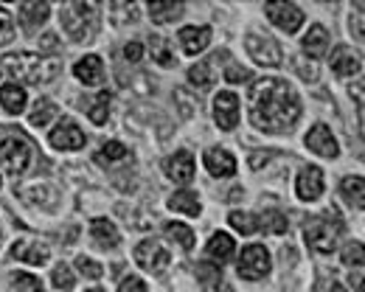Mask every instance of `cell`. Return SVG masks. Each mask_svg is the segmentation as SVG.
Instances as JSON below:
<instances>
[{
  "label": "cell",
  "instance_id": "9a60e30c",
  "mask_svg": "<svg viewBox=\"0 0 365 292\" xmlns=\"http://www.w3.org/2000/svg\"><path fill=\"white\" fill-rule=\"evenodd\" d=\"M163 172L169 174V180H175V183H188L191 177H194V157H191V152H175V155H169L166 160H163Z\"/></svg>",
  "mask_w": 365,
  "mask_h": 292
},
{
  "label": "cell",
  "instance_id": "e575fe53",
  "mask_svg": "<svg viewBox=\"0 0 365 292\" xmlns=\"http://www.w3.org/2000/svg\"><path fill=\"white\" fill-rule=\"evenodd\" d=\"M101 163H118V160H124V157H130V152H127V146L118 144V141H110V144H104L98 149V155H96Z\"/></svg>",
  "mask_w": 365,
  "mask_h": 292
},
{
  "label": "cell",
  "instance_id": "5b68a950",
  "mask_svg": "<svg viewBox=\"0 0 365 292\" xmlns=\"http://www.w3.org/2000/svg\"><path fill=\"white\" fill-rule=\"evenodd\" d=\"M340 236H343V222L337 219V214H323L307 222V242L318 253H334Z\"/></svg>",
  "mask_w": 365,
  "mask_h": 292
},
{
  "label": "cell",
  "instance_id": "484cf974",
  "mask_svg": "<svg viewBox=\"0 0 365 292\" xmlns=\"http://www.w3.org/2000/svg\"><path fill=\"white\" fill-rule=\"evenodd\" d=\"M169 208L172 211H180V214H188V217H200V211H202L200 197L194 194V192H185V189L169 197Z\"/></svg>",
  "mask_w": 365,
  "mask_h": 292
},
{
  "label": "cell",
  "instance_id": "4fadbf2b",
  "mask_svg": "<svg viewBox=\"0 0 365 292\" xmlns=\"http://www.w3.org/2000/svg\"><path fill=\"white\" fill-rule=\"evenodd\" d=\"M17 14H20V23H23V28H26V34H34V31L48 20L51 6H48L46 0H23V3L17 6Z\"/></svg>",
  "mask_w": 365,
  "mask_h": 292
},
{
  "label": "cell",
  "instance_id": "f1b7e54d",
  "mask_svg": "<svg viewBox=\"0 0 365 292\" xmlns=\"http://www.w3.org/2000/svg\"><path fill=\"white\" fill-rule=\"evenodd\" d=\"M340 192H343V197H346L351 205H357V208H363V205H365V183H363V177H346V180L340 183Z\"/></svg>",
  "mask_w": 365,
  "mask_h": 292
},
{
  "label": "cell",
  "instance_id": "603a6c76",
  "mask_svg": "<svg viewBox=\"0 0 365 292\" xmlns=\"http://www.w3.org/2000/svg\"><path fill=\"white\" fill-rule=\"evenodd\" d=\"M26 101H29V96H26V90H23L20 85L9 82V85L0 88V104H3L6 113H11V115L23 113V110H26Z\"/></svg>",
  "mask_w": 365,
  "mask_h": 292
},
{
  "label": "cell",
  "instance_id": "8992f818",
  "mask_svg": "<svg viewBox=\"0 0 365 292\" xmlns=\"http://www.w3.org/2000/svg\"><path fill=\"white\" fill-rule=\"evenodd\" d=\"M270 267H273V259H270V253H267L264 244H247L242 250V256H239V276L247 278V281L267 278Z\"/></svg>",
  "mask_w": 365,
  "mask_h": 292
},
{
  "label": "cell",
  "instance_id": "ffe728a7",
  "mask_svg": "<svg viewBox=\"0 0 365 292\" xmlns=\"http://www.w3.org/2000/svg\"><path fill=\"white\" fill-rule=\"evenodd\" d=\"M91 236L101 250H115L118 242H121L118 228H115L110 219H104V217H98V219H93L91 222Z\"/></svg>",
  "mask_w": 365,
  "mask_h": 292
},
{
  "label": "cell",
  "instance_id": "ac0fdd59",
  "mask_svg": "<svg viewBox=\"0 0 365 292\" xmlns=\"http://www.w3.org/2000/svg\"><path fill=\"white\" fill-rule=\"evenodd\" d=\"M180 46L188 56H197L211 46V28L208 26H185L180 28Z\"/></svg>",
  "mask_w": 365,
  "mask_h": 292
},
{
  "label": "cell",
  "instance_id": "8d00e7d4",
  "mask_svg": "<svg viewBox=\"0 0 365 292\" xmlns=\"http://www.w3.org/2000/svg\"><path fill=\"white\" fill-rule=\"evenodd\" d=\"M11 284L17 287V292H43V281L37 276H31V273H14Z\"/></svg>",
  "mask_w": 365,
  "mask_h": 292
},
{
  "label": "cell",
  "instance_id": "8fae6325",
  "mask_svg": "<svg viewBox=\"0 0 365 292\" xmlns=\"http://www.w3.org/2000/svg\"><path fill=\"white\" fill-rule=\"evenodd\" d=\"M214 118L220 130H233L239 124V96L233 90H220V96L214 101Z\"/></svg>",
  "mask_w": 365,
  "mask_h": 292
},
{
  "label": "cell",
  "instance_id": "52a82bcc",
  "mask_svg": "<svg viewBox=\"0 0 365 292\" xmlns=\"http://www.w3.org/2000/svg\"><path fill=\"white\" fill-rule=\"evenodd\" d=\"M135 261L140 270H146V273H152V276H160V273L169 267L172 256H169V250L160 242L143 239V242H138V247H135Z\"/></svg>",
  "mask_w": 365,
  "mask_h": 292
},
{
  "label": "cell",
  "instance_id": "277c9868",
  "mask_svg": "<svg viewBox=\"0 0 365 292\" xmlns=\"http://www.w3.org/2000/svg\"><path fill=\"white\" fill-rule=\"evenodd\" d=\"M59 20H62V28L68 31V37L73 43H88L96 34V20H98V6L91 0H73V3H65L62 11H59Z\"/></svg>",
  "mask_w": 365,
  "mask_h": 292
},
{
  "label": "cell",
  "instance_id": "7bdbcfd3",
  "mask_svg": "<svg viewBox=\"0 0 365 292\" xmlns=\"http://www.w3.org/2000/svg\"><path fill=\"white\" fill-rule=\"evenodd\" d=\"M118 292H146V284H143L138 276H130V278H121Z\"/></svg>",
  "mask_w": 365,
  "mask_h": 292
},
{
  "label": "cell",
  "instance_id": "d6a6232c",
  "mask_svg": "<svg viewBox=\"0 0 365 292\" xmlns=\"http://www.w3.org/2000/svg\"><path fill=\"white\" fill-rule=\"evenodd\" d=\"M228 222L242 234V236H253V234L259 231V219H256L253 214H247V211H233L228 217Z\"/></svg>",
  "mask_w": 365,
  "mask_h": 292
},
{
  "label": "cell",
  "instance_id": "ba28073f",
  "mask_svg": "<svg viewBox=\"0 0 365 292\" xmlns=\"http://www.w3.org/2000/svg\"><path fill=\"white\" fill-rule=\"evenodd\" d=\"M245 48L253 56L256 65H264V68H275V65H281V59H284L281 46L275 43L273 37H267V34H247Z\"/></svg>",
  "mask_w": 365,
  "mask_h": 292
},
{
  "label": "cell",
  "instance_id": "5bb4252c",
  "mask_svg": "<svg viewBox=\"0 0 365 292\" xmlns=\"http://www.w3.org/2000/svg\"><path fill=\"white\" fill-rule=\"evenodd\" d=\"M48 256H51V250L40 239H17L11 244V259L26 261V264H37L40 267V264L48 261Z\"/></svg>",
  "mask_w": 365,
  "mask_h": 292
},
{
  "label": "cell",
  "instance_id": "4dcf8cb0",
  "mask_svg": "<svg viewBox=\"0 0 365 292\" xmlns=\"http://www.w3.org/2000/svg\"><path fill=\"white\" fill-rule=\"evenodd\" d=\"M110 101L113 96L107 93V90H101L98 96L93 98L91 110H88V115H91V121L96 127H101V124H107V118H110Z\"/></svg>",
  "mask_w": 365,
  "mask_h": 292
},
{
  "label": "cell",
  "instance_id": "d590c367",
  "mask_svg": "<svg viewBox=\"0 0 365 292\" xmlns=\"http://www.w3.org/2000/svg\"><path fill=\"white\" fill-rule=\"evenodd\" d=\"M51 278H53V287H56V290H62V292H68V290H73V287H76V276H73V270H71L68 264H56Z\"/></svg>",
  "mask_w": 365,
  "mask_h": 292
},
{
  "label": "cell",
  "instance_id": "6da1fadb",
  "mask_svg": "<svg viewBox=\"0 0 365 292\" xmlns=\"http://www.w3.org/2000/svg\"><path fill=\"white\" fill-rule=\"evenodd\" d=\"M250 121L262 132H287L301 118V98L287 79L264 76L250 85L247 93Z\"/></svg>",
  "mask_w": 365,
  "mask_h": 292
},
{
  "label": "cell",
  "instance_id": "9c48e42d",
  "mask_svg": "<svg viewBox=\"0 0 365 292\" xmlns=\"http://www.w3.org/2000/svg\"><path fill=\"white\" fill-rule=\"evenodd\" d=\"M264 14L270 17V23L278 26L281 31L287 34H295L301 26H304V11L295 6V3H287V0H273L264 6Z\"/></svg>",
  "mask_w": 365,
  "mask_h": 292
},
{
  "label": "cell",
  "instance_id": "7a4b0ae2",
  "mask_svg": "<svg viewBox=\"0 0 365 292\" xmlns=\"http://www.w3.org/2000/svg\"><path fill=\"white\" fill-rule=\"evenodd\" d=\"M0 65L11 79L26 82V85L53 82L62 71V62L56 56H43V53H6Z\"/></svg>",
  "mask_w": 365,
  "mask_h": 292
},
{
  "label": "cell",
  "instance_id": "44dd1931",
  "mask_svg": "<svg viewBox=\"0 0 365 292\" xmlns=\"http://www.w3.org/2000/svg\"><path fill=\"white\" fill-rule=\"evenodd\" d=\"M304 53L307 56H312V59H320V56H326L329 53V46H331V37H329V31H326V26H309V34L304 37Z\"/></svg>",
  "mask_w": 365,
  "mask_h": 292
},
{
  "label": "cell",
  "instance_id": "3957f363",
  "mask_svg": "<svg viewBox=\"0 0 365 292\" xmlns=\"http://www.w3.org/2000/svg\"><path fill=\"white\" fill-rule=\"evenodd\" d=\"M34 160L31 141L17 127H0V169L6 174H26Z\"/></svg>",
  "mask_w": 365,
  "mask_h": 292
},
{
  "label": "cell",
  "instance_id": "1f68e13d",
  "mask_svg": "<svg viewBox=\"0 0 365 292\" xmlns=\"http://www.w3.org/2000/svg\"><path fill=\"white\" fill-rule=\"evenodd\" d=\"M53 115H56V104H53L51 98H40V101L31 107L29 121H31V127H46Z\"/></svg>",
  "mask_w": 365,
  "mask_h": 292
},
{
  "label": "cell",
  "instance_id": "bcb514c9",
  "mask_svg": "<svg viewBox=\"0 0 365 292\" xmlns=\"http://www.w3.org/2000/svg\"><path fill=\"white\" fill-rule=\"evenodd\" d=\"M295 68H298V73H301L307 82H315V79H318V68H315V65H307V62H295Z\"/></svg>",
  "mask_w": 365,
  "mask_h": 292
},
{
  "label": "cell",
  "instance_id": "83f0119b",
  "mask_svg": "<svg viewBox=\"0 0 365 292\" xmlns=\"http://www.w3.org/2000/svg\"><path fill=\"white\" fill-rule=\"evenodd\" d=\"M149 14L155 23H175L178 17L182 14L180 3H163V0H155L149 3Z\"/></svg>",
  "mask_w": 365,
  "mask_h": 292
},
{
  "label": "cell",
  "instance_id": "f6af8a7d",
  "mask_svg": "<svg viewBox=\"0 0 365 292\" xmlns=\"http://www.w3.org/2000/svg\"><path fill=\"white\" fill-rule=\"evenodd\" d=\"M315 292H346V290H343V284H340V281H334V278H320Z\"/></svg>",
  "mask_w": 365,
  "mask_h": 292
},
{
  "label": "cell",
  "instance_id": "f35d334b",
  "mask_svg": "<svg viewBox=\"0 0 365 292\" xmlns=\"http://www.w3.org/2000/svg\"><path fill=\"white\" fill-rule=\"evenodd\" d=\"M343 261L349 267H363V244L360 242H349L343 247Z\"/></svg>",
  "mask_w": 365,
  "mask_h": 292
},
{
  "label": "cell",
  "instance_id": "681fc988",
  "mask_svg": "<svg viewBox=\"0 0 365 292\" xmlns=\"http://www.w3.org/2000/svg\"><path fill=\"white\" fill-rule=\"evenodd\" d=\"M85 292H107V290H101V287H93V290H85Z\"/></svg>",
  "mask_w": 365,
  "mask_h": 292
},
{
  "label": "cell",
  "instance_id": "ee69618b",
  "mask_svg": "<svg viewBox=\"0 0 365 292\" xmlns=\"http://www.w3.org/2000/svg\"><path fill=\"white\" fill-rule=\"evenodd\" d=\"M124 56H127L130 62H140V56H143V46H140L138 40L127 43V46H124Z\"/></svg>",
  "mask_w": 365,
  "mask_h": 292
},
{
  "label": "cell",
  "instance_id": "f546056e",
  "mask_svg": "<svg viewBox=\"0 0 365 292\" xmlns=\"http://www.w3.org/2000/svg\"><path fill=\"white\" fill-rule=\"evenodd\" d=\"M256 219H259V231H264V234H287V228H289L287 217L281 211H264Z\"/></svg>",
  "mask_w": 365,
  "mask_h": 292
},
{
  "label": "cell",
  "instance_id": "7402d4cb",
  "mask_svg": "<svg viewBox=\"0 0 365 292\" xmlns=\"http://www.w3.org/2000/svg\"><path fill=\"white\" fill-rule=\"evenodd\" d=\"M220 62V56H211V59H202V62H197L194 68H188V82L194 85V88H200V90H208V88H214V82H217V65Z\"/></svg>",
  "mask_w": 365,
  "mask_h": 292
},
{
  "label": "cell",
  "instance_id": "d6986e66",
  "mask_svg": "<svg viewBox=\"0 0 365 292\" xmlns=\"http://www.w3.org/2000/svg\"><path fill=\"white\" fill-rule=\"evenodd\" d=\"M73 73H76V79H79V82H85L88 88H96V85H101V82H104V62H101L96 53L82 56V59L76 62Z\"/></svg>",
  "mask_w": 365,
  "mask_h": 292
},
{
  "label": "cell",
  "instance_id": "74e56055",
  "mask_svg": "<svg viewBox=\"0 0 365 292\" xmlns=\"http://www.w3.org/2000/svg\"><path fill=\"white\" fill-rule=\"evenodd\" d=\"M76 270L85 276V278H101V273H104V267L98 264V261H93V259H88V256H79L76 259Z\"/></svg>",
  "mask_w": 365,
  "mask_h": 292
},
{
  "label": "cell",
  "instance_id": "7dc6e473",
  "mask_svg": "<svg viewBox=\"0 0 365 292\" xmlns=\"http://www.w3.org/2000/svg\"><path fill=\"white\" fill-rule=\"evenodd\" d=\"M273 155L275 152H270V149H267V152H253V155H250V169H262Z\"/></svg>",
  "mask_w": 365,
  "mask_h": 292
},
{
  "label": "cell",
  "instance_id": "4316f807",
  "mask_svg": "<svg viewBox=\"0 0 365 292\" xmlns=\"http://www.w3.org/2000/svg\"><path fill=\"white\" fill-rule=\"evenodd\" d=\"M163 231H166V236H169L172 242L180 244L182 250H194L197 236H194V231H191L188 225H182V222H166V225H163Z\"/></svg>",
  "mask_w": 365,
  "mask_h": 292
},
{
  "label": "cell",
  "instance_id": "ab89813d",
  "mask_svg": "<svg viewBox=\"0 0 365 292\" xmlns=\"http://www.w3.org/2000/svg\"><path fill=\"white\" fill-rule=\"evenodd\" d=\"M11 40H14V23H11V14L0 6V46H6Z\"/></svg>",
  "mask_w": 365,
  "mask_h": 292
},
{
  "label": "cell",
  "instance_id": "b9f144b4",
  "mask_svg": "<svg viewBox=\"0 0 365 292\" xmlns=\"http://www.w3.org/2000/svg\"><path fill=\"white\" fill-rule=\"evenodd\" d=\"M225 79L228 82H250V71L239 68V65H230V68H225Z\"/></svg>",
  "mask_w": 365,
  "mask_h": 292
},
{
  "label": "cell",
  "instance_id": "7c38bea8",
  "mask_svg": "<svg viewBox=\"0 0 365 292\" xmlns=\"http://www.w3.org/2000/svg\"><path fill=\"white\" fill-rule=\"evenodd\" d=\"M307 146L320 155V157H329V160H334L337 155H340V146L334 141V135H331V130L326 127V124H315L309 132H307Z\"/></svg>",
  "mask_w": 365,
  "mask_h": 292
},
{
  "label": "cell",
  "instance_id": "836d02e7",
  "mask_svg": "<svg viewBox=\"0 0 365 292\" xmlns=\"http://www.w3.org/2000/svg\"><path fill=\"white\" fill-rule=\"evenodd\" d=\"M152 59L160 65V68H175V51L172 46L163 40V37H152Z\"/></svg>",
  "mask_w": 365,
  "mask_h": 292
},
{
  "label": "cell",
  "instance_id": "30bf717a",
  "mask_svg": "<svg viewBox=\"0 0 365 292\" xmlns=\"http://www.w3.org/2000/svg\"><path fill=\"white\" fill-rule=\"evenodd\" d=\"M48 141L53 149H62V152H76V149H82L85 146V132L79 130V124H73V121H62V124H56L53 130H51V135H48Z\"/></svg>",
  "mask_w": 365,
  "mask_h": 292
},
{
  "label": "cell",
  "instance_id": "e0dca14e",
  "mask_svg": "<svg viewBox=\"0 0 365 292\" xmlns=\"http://www.w3.org/2000/svg\"><path fill=\"white\" fill-rule=\"evenodd\" d=\"M202 160H205V169H208L214 177H230V174H236V157L230 155L228 149L211 146Z\"/></svg>",
  "mask_w": 365,
  "mask_h": 292
},
{
  "label": "cell",
  "instance_id": "60d3db41",
  "mask_svg": "<svg viewBox=\"0 0 365 292\" xmlns=\"http://www.w3.org/2000/svg\"><path fill=\"white\" fill-rule=\"evenodd\" d=\"M200 278H202L205 284H220L222 273H220V267H211V264H200Z\"/></svg>",
  "mask_w": 365,
  "mask_h": 292
},
{
  "label": "cell",
  "instance_id": "d4e9b609",
  "mask_svg": "<svg viewBox=\"0 0 365 292\" xmlns=\"http://www.w3.org/2000/svg\"><path fill=\"white\" fill-rule=\"evenodd\" d=\"M208 256L217 261V264H225V261H230L233 259V253H236V244H233V239H230L228 234H214L211 239H208Z\"/></svg>",
  "mask_w": 365,
  "mask_h": 292
},
{
  "label": "cell",
  "instance_id": "2e32d148",
  "mask_svg": "<svg viewBox=\"0 0 365 292\" xmlns=\"http://www.w3.org/2000/svg\"><path fill=\"white\" fill-rule=\"evenodd\" d=\"M295 192L307 202H312V199H318L323 194V172L318 166H304L301 169V174L295 180Z\"/></svg>",
  "mask_w": 365,
  "mask_h": 292
},
{
  "label": "cell",
  "instance_id": "cb8c5ba5",
  "mask_svg": "<svg viewBox=\"0 0 365 292\" xmlns=\"http://www.w3.org/2000/svg\"><path fill=\"white\" fill-rule=\"evenodd\" d=\"M360 68H363L360 56H354L349 48H337L331 53V71L337 76H354V73H360Z\"/></svg>",
  "mask_w": 365,
  "mask_h": 292
},
{
  "label": "cell",
  "instance_id": "c3c4849f",
  "mask_svg": "<svg viewBox=\"0 0 365 292\" xmlns=\"http://www.w3.org/2000/svg\"><path fill=\"white\" fill-rule=\"evenodd\" d=\"M40 51H43V53H53V51H56V37H53V34H46V37L40 40Z\"/></svg>",
  "mask_w": 365,
  "mask_h": 292
}]
</instances>
